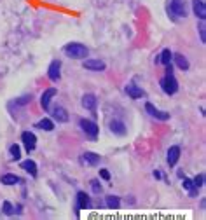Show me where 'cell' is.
<instances>
[{
  "instance_id": "1",
  "label": "cell",
  "mask_w": 206,
  "mask_h": 220,
  "mask_svg": "<svg viewBox=\"0 0 206 220\" xmlns=\"http://www.w3.org/2000/svg\"><path fill=\"white\" fill-rule=\"evenodd\" d=\"M159 86H161L163 93L168 94V96H173V94L178 93V80H177V77L173 75V65H168V66H166V75L159 80Z\"/></svg>"
},
{
  "instance_id": "2",
  "label": "cell",
  "mask_w": 206,
  "mask_h": 220,
  "mask_svg": "<svg viewBox=\"0 0 206 220\" xmlns=\"http://www.w3.org/2000/svg\"><path fill=\"white\" fill-rule=\"evenodd\" d=\"M63 52L66 58H72V59H86L89 54V49L80 42H68L63 47Z\"/></svg>"
},
{
  "instance_id": "3",
  "label": "cell",
  "mask_w": 206,
  "mask_h": 220,
  "mask_svg": "<svg viewBox=\"0 0 206 220\" xmlns=\"http://www.w3.org/2000/svg\"><path fill=\"white\" fill-rule=\"evenodd\" d=\"M187 14H189V10H187L185 0H170V3H168V16L171 17V21L185 19Z\"/></svg>"
},
{
  "instance_id": "4",
  "label": "cell",
  "mask_w": 206,
  "mask_h": 220,
  "mask_svg": "<svg viewBox=\"0 0 206 220\" xmlns=\"http://www.w3.org/2000/svg\"><path fill=\"white\" fill-rule=\"evenodd\" d=\"M79 126H80V129H82V133L89 138V140H98V135H100V128H98V124L93 121V119H80L79 121Z\"/></svg>"
},
{
  "instance_id": "5",
  "label": "cell",
  "mask_w": 206,
  "mask_h": 220,
  "mask_svg": "<svg viewBox=\"0 0 206 220\" xmlns=\"http://www.w3.org/2000/svg\"><path fill=\"white\" fill-rule=\"evenodd\" d=\"M145 112L152 117V119H156V121H170V112H164V110H159L154 103H150V101H147L145 103Z\"/></svg>"
},
{
  "instance_id": "6",
  "label": "cell",
  "mask_w": 206,
  "mask_h": 220,
  "mask_svg": "<svg viewBox=\"0 0 206 220\" xmlns=\"http://www.w3.org/2000/svg\"><path fill=\"white\" fill-rule=\"evenodd\" d=\"M108 129L114 136H126L128 135V126L124 124V121H121L117 117L108 121Z\"/></svg>"
},
{
  "instance_id": "7",
  "label": "cell",
  "mask_w": 206,
  "mask_h": 220,
  "mask_svg": "<svg viewBox=\"0 0 206 220\" xmlns=\"http://www.w3.org/2000/svg\"><path fill=\"white\" fill-rule=\"evenodd\" d=\"M87 208H91V198L87 192L79 191L75 194V213L79 215V210H87Z\"/></svg>"
},
{
  "instance_id": "8",
  "label": "cell",
  "mask_w": 206,
  "mask_h": 220,
  "mask_svg": "<svg viewBox=\"0 0 206 220\" xmlns=\"http://www.w3.org/2000/svg\"><path fill=\"white\" fill-rule=\"evenodd\" d=\"M21 142H23V147H24V150L28 154L37 149V136L31 131H23L21 133Z\"/></svg>"
},
{
  "instance_id": "9",
  "label": "cell",
  "mask_w": 206,
  "mask_h": 220,
  "mask_svg": "<svg viewBox=\"0 0 206 220\" xmlns=\"http://www.w3.org/2000/svg\"><path fill=\"white\" fill-rule=\"evenodd\" d=\"M82 66H84L86 70H89V72H103V70L107 68L105 61L100 59V58H91V59L86 58L84 63H82Z\"/></svg>"
},
{
  "instance_id": "10",
  "label": "cell",
  "mask_w": 206,
  "mask_h": 220,
  "mask_svg": "<svg viewBox=\"0 0 206 220\" xmlns=\"http://www.w3.org/2000/svg\"><path fill=\"white\" fill-rule=\"evenodd\" d=\"M47 77L52 82H58L61 79V61L59 59H52L49 63V66H47Z\"/></svg>"
},
{
  "instance_id": "11",
  "label": "cell",
  "mask_w": 206,
  "mask_h": 220,
  "mask_svg": "<svg viewBox=\"0 0 206 220\" xmlns=\"http://www.w3.org/2000/svg\"><path fill=\"white\" fill-rule=\"evenodd\" d=\"M49 110H51L52 121H56V122H61V124L68 122V119H70V114H68V110H66L65 107H61V105H56L54 108H49Z\"/></svg>"
},
{
  "instance_id": "12",
  "label": "cell",
  "mask_w": 206,
  "mask_h": 220,
  "mask_svg": "<svg viewBox=\"0 0 206 220\" xmlns=\"http://www.w3.org/2000/svg\"><path fill=\"white\" fill-rule=\"evenodd\" d=\"M180 156H182V149L178 145H171L168 149V152H166V163H168V166L170 168L177 166L178 161H180Z\"/></svg>"
},
{
  "instance_id": "13",
  "label": "cell",
  "mask_w": 206,
  "mask_h": 220,
  "mask_svg": "<svg viewBox=\"0 0 206 220\" xmlns=\"http://www.w3.org/2000/svg\"><path fill=\"white\" fill-rule=\"evenodd\" d=\"M56 94H58V89H56V87H47V89L42 93V96H40V107H42L45 112H49V108H51V100H52Z\"/></svg>"
},
{
  "instance_id": "14",
  "label": "cell",
  "mask_w": 206,
  "mask_h": 220,
  "mask_svg": "<svg viewBox=\"0 0 206 220\" xmlns=\"http://www.w3.org/2000/svg\"><path fill=\"white\" fill-rule=\"evenodd\" d=\"M124 93H126L131 100H140V98L145 96V91H143L140 86H136L135 82H129V84L124 87Z\"/></svg>"
},
{
  "instance_id": "15",
  "label": "cell",
  "mask_w": 206,
  "mask_h": 220,
  "mask_svg": "<svg viewBox=\"0 0 206 220\" xmlns=\"http://www.w3.org/2000/svg\"><path fill=\"white\" fill-rule=\"evenodd\" d=\"M80 103H82V107H84L86 110L94 112L96 107H98V98H96V94H93V93H86V94L82 96Z\"/></svg>"
},
{
  "instance_id": "16",
  "label": "cell",
  "mask_w": 206,
  "mask_h": 220,
  "mask_svg": "<svg viewBox=\"0 0 206 220\" xmlns=\"http://www.w3.org/2000/svg\"><path fill=\"white\" fill-rule=\"evenodd\" d=\"M80 161H82L86 166H98V164H100V161H101V157H100V154L87 150V152H84V154H82Z\"/></svg>"
},
{
  "instance_id": "17",
  "label": "cell",
  "mask_w": 206,
  "mask_h": 220,
  "mask_svg": "<svg viewBox=\"0 0 206 220\" xmlns=\"http://www.w3.org/2000/svg\"><path fill=\"white\" fill-rule=\"evenodd\" d=\"M21 170L23 171H26L31 178H35L37 177V173H38V168H37V163L33 161V159H24V161H21Z\"/></svg>"
},
{
  "instance_id": "18",
  "label": "cell",
  "mask_w": 206,
  "mask_h": 220,
  "mask_svg": "<svg viewBox=\"0 0 206 220\" xmlns=\"http://www.w3.org/2000/svg\"><path fill=\"white\" fill-rule=\"evenodd\" d=\"M192 10L196 14V17L199 21H205L206 19V5L205 0H192Z\"/></svg>"
},
{
  "instance_id": "19",
  "label": "cell",
  "mask_w": 206,
  "mask_h": 220,
  "mask_svg": "<svg viewBox=\"0 0 206 220\" xmlns=\"http://www.w3.org/2000/svg\"><path fill=\"white\" fill-rule=\"evenodd\" d=\"M171 63H175L182 72H187L189 68H191V63H189V59H187V56H184L182 52H177V54H173V61Z\"/></svg>"
},
{
  "instance_id": "20",
  "label": "cell",
  "mask_w": 206,
  "mask_h": 220,
  "mask_svg": "<svg viewBox=\"0 0 206 220\" xmlns=\"http://www.w3.org/2000/svg\"><path fill=\"white\" fill-rule=\"evenodd\" d=\"M31 100H33V96H31V94H23V96H17L16 100H12L9 107H16V108H23V107L30 105V103H31Z\"/></svg>"
},
{
  "instance_id": "21",
  "label": "cell",
  "mask_w": 206,
  "mask_h": 220,
  "mask_svg": "<svg viewBox=\"0 0 206 220\" xmlns=\"http://www.w3.org/2000/svg\"><path fill=\"white\" fill-rule=\"evenodd\" d=\"M182 187L189 192V196L191 198H198V194H199V189L198 187H194V184H192V178H187V177H184L182 178Z\"/></svg>"
},
{
  "instance_id": "22",
  "label": "cell",
  "mask_w": 206,
  "mask_h": 220,
  "mask_svg": "<svg viewBox=\"0 0 206 220\" xmlns=\"http://www.w3.org/2000/svg\"><path fill=\"white\" fill-rule=\"evenodd\" d=\"M35 128L42 129V131H52L54 129V121L49 119V117H44V119H40V121L35 122Z\"/></svg>"
},
{
  "instance_id": "23",
  "label": "cell",
  "mask_w": 206,
  "mask_h": 220,
  "mask_svg": "<svg viewBox=\"0 0 206 220\" xmlns=\"http://www.w3.org/2000/svg\"><path fill=\"white\" fill-rule=\"evenodd\" d=\"M157 58H159V63H161V65L168 66V65H171V61H173V52L166 47V49H163V51H161V54H159Z\"/></svg>"
},
{
  "instance_id": "24",
  "label": "cell",
  "mask_w": 206,
  "mask_h": 220,
  "mask_svg": "<svg viewBox=\"0 0 206 220\" xmlns=\"http://www.w3.org/2000/svg\"><path fill=\"white\" fill-rule=\"evenodd\" d=\"M0 182H2V185H16V184H19L21 180H19V177L14 175V173H5V175L0 177Z\"/></svg>"
},
{
  "instance_id": "25",
  "label": "cell",
  "mask_w": 206,
  "mask_h": 220,
  "mask_svg": "<svg viewBox=\"0 0 206 220\" xmlns=\"http://www.w3.org/2000/svg\"><path fill=\"white\" fill-rule=\"evenodd\" d=\"M105 206L110 208V210L121 208V198H117V196H107L105 198Z\"/></svg>"
},
{
  "instance_id": "26",
  "label": "cell",
  "mask_w": 206,
  "mask_h": 220,
  "mask_svg": "<svg viewBox=\"0 0 206 220\" xmlns=\"http://www.w3.org/2000/svg\"><path fill=\"white\" fill-rule=\"evenodd\" d=\"M9 154H10V159L12 161H19L21 159V147L17 143H12L9 147Z\"/></svg>"
},
{
  "instance_id": "27",
  "label": "cell",
  "mask_w": 206,
  "mask_h": 220,
  "mask_svg": "<svg viewBox=\"0 0 206 220\" xmlns=\"http://www.w3.org/2000/svg\"><path fill=\"white\" fill-rule=\"evenodd\" d=\"M2 213H3L5 217H12V215L16 213L14 205H12L10 201H3V203H2Z\"/></svg>"
},
{
  "instance_id": "28",
  "label": "cell",
  "mask_w": 206,
  "mask_h": 220,
  "mask_svg": "<svg viewBox=\"0 0 206 220\" xmlns=\"http://www.w3.org/2000/svg\"><path fill=\"white\" fill-rule=\"evenodd\" d=\"M89 185H91V192H94V194H101V192H103V187H101L100 178H93V180L89 182Z\"/></svg>"
},
{
  "instance_id": "29",
  "label": "cell",
  "mask_w": 206,
  "mask_h": 220,
  "mask_svg": "<svg viewBox=\"0 0 206 220\" xmlns=\"http://www.w3.org/2000/svg\"><path fill=\"white\" fill-rule=\"evenodd\" d=\"M198 31H199V40L205 44L206 42V24H205V21H199V24H198Z\"/></svg>"
},
{
  "instance_id": "30",
  "label": "cell",
  "mask_w": 206,
  "mask_h": 220,
  "mask_svg": "<svg viewBox=\"0 0 206 220\" xmlns=\"http://www.w3.org/2000/svg\"><path fill=\"white\" fill-rule=\"evenodd\" d=\"M192 184H194V187L201 189V187L205 185V173H199V175H196V177L192 178Z\"/></svg>"
},
{
  "instance_id": "31",
  "label": "cell",
  "mask_w": 206,
  "mask_h": 220,
  "mask_svg": "<svg viewBox=\"0 0 206 220\" xmlns=\"http://www.w3.org/2000/svg\"><path fill=\"white\" fill-rule=\"evenodd\" d=\"M100 178H101V180H105V182H110L112 175H110V171H108L107 168H101V170H100Z\"/></svg>"
},
{
  "instance_id": "32",
  "label": "cell",
  "mask_w": 206,
  "mask_h": 220,
  "mask_svg": "<svg viewBox=\"0 0 206 220\" xmlns=\"http://www.w3.org/2000/svg\"><path fill=\"white\" fill-rule=\"evenodd\" d=\"M152 177H154L156 180H163V173H161V170H154V171H152Z\"/></svg>"
},
{
  "instance_id": "33",
  "label": "cell",
  "mask_w": 206,
  "mask_h": 220,
  "mask_svg": "<svg viewBox=\"0 0 206 220\" xmlns=\"http://www.w3.org/2000/svg\"><path fill=\"white\" fill-rule=\"evenodd\" d=\"M177 175H178V178H184V177H185V173H184V170H178V171H177Z\"/></svg>"
}]
</instances>
